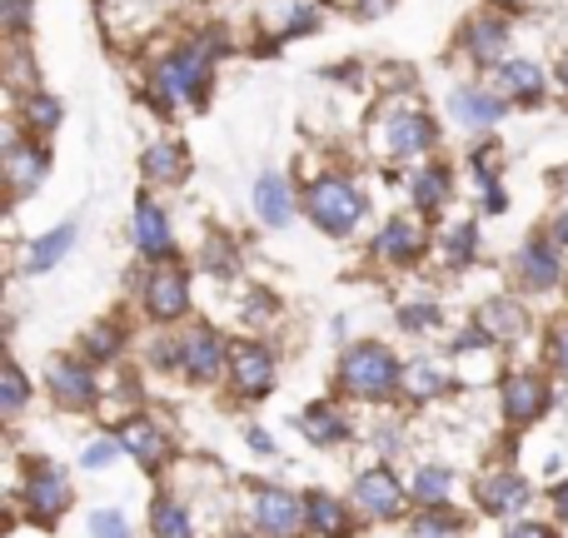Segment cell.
I'll list each match as a JSON object with an SVG mask.
<instances>
[{
	"instance_id": "1",
	"label": "cell",
	"mask_w": 568,
	"mask_h": 538,
	"mask_svg": "<svg viewBox=\"0 0 568 538\" xmlns=\"http://www.w3.org/2000/svg\"><path fill=\"white\" fill-rule=\"evenodd\" d=\"M215 60L220 55L205 45V35L190 40V45H175L170 55H160L155 75H150V100H155L160 115H170L175 105H190V100H205Z\"/></svg>"
},
{
	"instance_id": "2",
	"label": "cell",
	"mask_w": 568,
	"mask_h": 538,
	"mask_svg": "<svg viewBox=\"0 0 568 538\" xmlns=\"http://www.w3.org/2000/svg\"><path fill=\"white\" fill-rule=\"evenodd\" d=\"M404 379V364L394 359L389 344L379 339H359L354 349H344L339 359V389L349 399H394Z\"/></svg>"
},
{
	"instance_id": "3",
	"label": "cell",
	"mask_w": 568,
	"mask_h": 538,
	"mask_svg": "<svg viewBox=\"0 0 568 538\" xmlns=\"http://www.w3.org/2000/svg\"><path fill=\"white\" fill-rule=\"evenodd\" d=\"M304 215L314 220V230L344 240L359 230L364 215H369V195H364L349 175H320L310 190H304Z\"/></svg>"
},
{
	"instance_id": "4",
	"label": "cell",
	"mask_w": 568,
	"mask_h": 538,
	"mask_svg": "<svg viewBox=\"0 0 568 538\" xmlns=\"http://www.w3.org/2000/svg\"><path fill=\"white\" fill-rule=\"evenodd\" d=\"M374 140L389 160H414V155H429L439 145V125H434L424 110H409V105H389L374 125Z\"/></svg>"
},
{
	"instance_id": "5",
	"label": "cell",
	"mask_w": 568,
	"mask_h": 538,
	"mask_svg": "<svg viewBox=\"0 0 568 538\" xmlns=\"http://www.w3.org/2000/svg\"><path fill=\"white\" fill-rule=\"evenodd\" d=\"M140 304L155 324H175L190 314V274L175 265V260H160L150 265L145 284H140Z\"/></svg>"
},
{
	"instance_id": "6",
	"label": "cell",
	"mask_w": 568,
	"mask_h": 538,
	"mask_svg": "<svg viewBox=\"0 0 568 538\" xmlns=\"http://www.w3.org/2000/svg\"><path fill=\"white\" fill-rule=\"evenodd\" d=\"M275 384H280V359L270 344L245 339L230 349V389H235L240 399H265Z\"/></svg>"
},
{
	"instance_id": "7",
	"label": "cell",
	"mask_w": 568,
	"mask_h": 538,
	"mask_svg": "<svg viewBox=\"0 0 568 538\" xmlns=\"http://www.w3.org/2000/svg\"><path fill=\"white\" fill-rule=\"evenodd\" d=\"M414 494L399 484V474L384 469V464H374V469H364L359 479H354V504H359L364 519H379V524H394L404 519V509H409Z\"/></svg>"
},
{
	"instance_id": "8",
	"label": "cell",
	"mask_w": 568,
	"mask_h": 538,
	"mask_svg": "<svg viewBox=\"0 0 568 538\" xmlns=\"http://www.w3.org/2000/svg\"><path fill=\"white\" fill-rule=\"evenodd\" d=\"M20 504H26V514L40 524V529H50V524H60V514L75 504V489H70V479L60 469L40 464V469H30L26 489H20Z\"/></svg>"
},
{
	"instance_id": "9",
	"label": "cell",
	"mask_w": 568,
	"mask_h": 538,
	"mask_svg": "<svg viewBox=\"0 0 568 538\" xmlns=\"http://www.w3.org/2000/svg\"><path fill=\"white\" fill-rule=\"evenodd\" d=\"M45 384L55 394L60 409H95L100 404V379H95V364L80 354V359H50Z\"/></svg>"
},
{
	"instance_id": "10",
	"label": "cell",
	"mask_w": 568,
	"mask_h": 538,
	"mask_svg": "<svg viewBox=\"0 0 568 538\" xmlns=\"http://www.w3.org/2000/svg\"><path fill=\"white\" fill-rule=\"evenodd\" d=\"M549 394L554 389L544 374L514 369V374H504V384H499V409L509 424H534V419H544V409H549Z\"/></svg>"
},
{
	"instance_id": "11",
	"label": "cell",
	"mask_w": 568,
	"mask_h": 538,
	"mask_svg": "<svg viewBox=\"0 0 568 538\" xmlns=\"http://www.w3.org/2000/svg\"><path fill=\"white\" fill-rule=\"evenodd\" d=\"M255 529L260 538H300L304 529V499H294L280 484H260L255 489Z\"/></svg>"
},
{
	"instance_id": "12",
	"label": "cell",
	"mask_w": 568,
	"mask_h": 538,
	"mask_svg": "<svg viewBox=\"0 0 568 538\" xmlns=\"http://www.w3.org/2000/svg\"><path fill=\"white\" fill-rule=\"evenodd\" d=\"M180 374H190V379H200V384L230 374L225 339H220L215 329H205V324H200V329H185L180 334Z\"/></svg>"
},
{
	"instance_id": "13",
	"label": "cell",
	"mask_w": 568,
	"mask_h": 538,
	"mask_svg": "<svg viewBox=\"0 0 568 538\" xmlns=\"http://www.w3.org/2000/svg\"><path fill=\"white\" fill-rule=\"evenodd\" d=\"M529 499L534 494L519 469H494L474 484V504H479L484 514H494V519H519V514L529 509Z\"/></svg>"
},
{
	"instance_id": "14",
	"label": "cell",
	"mask_w": 568,
	"mask_h": 538,
	"mask_svg": "<svg viewBox=\"0 0 568 538\" xmlns=\"http://www.w3.org/2000/svg\"><path fill=\"white\" fill-rule=\"evenodd\" d=\"M120 444H125V454L140 464L145 474H160L165 469V459H170V439H165V429H160L150 414H130L125 424H120Z\"/></svg>"
},
{
	"instance_id": "15",
	"label": "cell",
	"mask_w": 568,
	"mask_h": 538,
	"mask_svg": "<svg viewBox=\"0 0 568 538\" xmlns=\"http://www.w3.org/2000/svg\"><path fill=\"white\" fill-rule=\"evenodd\" d=\"M474 324H479L489 339L509 344V339H524L534 319H529V304H524L519 294H489V300L474 309Z\"/></svg>"
},
{
	"instance_id": "16",
	"label": "cell",
	"mask_w": 568,
	"mask_h": 538,
	"mask_svg": "<svg viewBox=\"0 0 568 538\" xmlns=\"http://www.w3.org/2000/svg\"><path fill=\"white\" fill-rule=\"evenodd\" d=\"M559 280H564V245H554V235L549 240L534 235L519 250V284L534 294H549V290H559Z\"/></svg>"
},
{
	"instance_id": "17",
	"label": "cell",
	"mask_w": 568,
	"mask_h": 538,
	"mask_svg": "<svg viewBox=\"0 0 568 538\" xmlns=\"http://www.w3.org/2000/svg\"><path fill=\"white\" fill-rule=\"evenodd\" d=\"M135 245L140 255L150 260V265H160V260H175V230H170V215L160 200H140L135 205Z\"/></svg>"
},
{
	"instance_id": "18",
	"label": "cell",
	"mask_w": 568,
	"mask_h": 538,
	"mask_svg": "<svg viewBox=\"0 0 568 538\" xmlns=\"http://www.w3.org/2000/svg\"><path fill=\"white\" fill-rule=\"evenodd\" d=\"M369 255L379 260V265H414V260L424 255V230H419V220L394 215L389 225H384L379 235H374Z\"/></svg>"
},
{
	"instance_id": "19",
	"label": "cell",
	"mask_w": 568,
	"mask_h": 538,
	"mask_svg": "<svg viewBox=\"0 0 568 538\" xmlns=\"http://www.w3.org/2000/svg\"><path fill=\"white\" fill-rule=\"evenodd\" d=\"M504 110H509V100H499L494 90H479V85H459L449 95V115L459 120L464 130H474V135H484V130L499 125Z\"/></svg>"
},
{
	"instance_id": "20",
	"label": "cell",
	"mask_w": 568,
	"mask_h": 538,
	"mask_svg": "<svg viewBox=\"0 0 568 538\" xmlns=\"http://www.w3.org/2000/svg\"><path fill=\"white\" fill-rule=\"evenodd\" d=\"M504 50H509V20H499V16H474L469 26H464V55L474 60V65H494L499 70L504 60Z\"/></svg>"
},
{
	"instance_id": "21",
	"label": "cell",
	"mask_w": 568,
	"mask_h": 538,
	"mask_svg": "<svg viewBox=\"0 0 568 538\" xmlns=\"http://www.w3.org/2000/svg\"><path fill=\"white\" fill-rule=\"evenodd\" d=\"M45 170H50V155L36 145V140H10L6 145V180H10V195L16 200H26L30 190H40Z\"/></svg>"
},
{
	"instance_id": "22",
	"label": "cell",
	"mask_w": 568,
	"mask_h": 538,
	"mask_svg": "<svg viewBox=\"0 0 568 538\" xmlns=\"http://www.w3.org/2000/svg\"><path fill=\"white\" fill-rule=\"evenodd\" d=\"M304 529H310L314 538H349L354 514H349V504H339L334 494L310 489L304 494Z\"/></svg>"
},
{
	"instance_id": "23",
	"label": "cell",
	"mask_w": 568,
	"mask_h": 538,
	"mask_svg": "<svg viewBox=\"0 0 568 538\" xmlns=\"http://www.w3.org/2000/svg\"><path fill=\"white\" fill-rule=\"evenodd\" d=\"M140 175L145 185H180L190 175V155L180 140H155V145L140 155Z\"/></svg>"
},
{
	"instance_id": "24",
	"label": "cell",
	"mask_w": 568,
	"mask_h": 538,
	"mask_svg": "<svg viewBox=\"0 0 568 538\" xmlns=\"http://www.w3.org/2000/svg\"><path fill=\"white\" fill-rule=\"evenodd\" d=\"M449 195H454V180H449V170H444L439 160L409 170V200H414L419 215H439V210L449 205Z\"/></svg>"
},
{
	"instance_id": "25",
	"label": "cell",
	"mask_w": 568,
	"mask_h": 538,
	"mask_svg": "<svg viewBox=\"0 0 568 538\" xmlns=\"http://www.w3.org/2000/svg\"><path fill=\"white\" fill-rule=\"evenodd\" d=\"M255 210H260V220H265L270 230H284L294 220V190H290V180L280 175V170H270V175H260V185H255Z\"/></svg>"
},
{
	"instance_id": "26",
	"label": "cell",
	"mask_w": 568,
	"mask_h": 538,
	"mask_svg": "<svg viewBox=\"0 0 568 538\" xmlns=\"http://www.w3.org/2000/svg\"><path fill=\"white\" fill-rule=\"evenodd\" d=\"M499 85L509 90V100H519V105H539L544 95H549V85H544V70L534 65L529 55H509L499 65Z\"/></svg>"
},
{
	"instance_id": "27",
	"label": "cell",
	"mask_w": 568,
	"mask_h": 538,
	"mask_svg": "<svg viewBox=\"0 0 568 538\" xmlns=\"http://www.w3.org/2000/svg\"><path fill=\"white\" fill-rule=\"evenodd\" d=\"M294 424H300V434H304L310 444H320V449H334V444H344V439L354 434L349 419H344L334 404H310V409H304Z\"/></svg>"
},
{
	"instance_id": "28",
	"label": "cell",
	"mask_w": 568,
	"mask_h": 538,
	"mask_svg": "<svg viewBox=\"0 0 568 538\" xmlns=\"http://www.w3.org/2000/svg\"><path fill=\"white\" fill-rule=\"evenodd\" d=\"M444 389H449V369H444V364H434V359H409L404 364L399 394L409 404H429V399H439Z\"/></svg>"
},
{
	"instance_id": "29",
	"label": "cell",
	"mask_w": 568,
	"mask_h": 538,
	"mask_svg": "<svg viewBox=\"0 0 568 538\" xmlns=\"http://www.w3.org/2000/svg\"><path fill=\"white\" fill-rule=\"evenodd\" d=\"M70 245H75V225H55L50 235H40L36 245H30V255H26V274H45V270H55L60 260L70 255Z\"/></svg>"
},
{
	"instance_id": "30",
	"label": "cell",
	"mask_w": 568,
	"mask_h": 538,
	"mask_svg": "<svg viewBox=\"0 0 568 538\" xmlns=\"http://www.w3.org/2000/svg\"><path fill=\"white\" fill-rule=\"evenodd\" d=\"M409 494H414V504H419V509L449 504V494H454V474H449V469H439V464H424V469L414 474Z\"/></svg>"
},
{
	"instance_id": "31",
	"label": "cell",
	"mask_w": 568,
	"mask_h": 538,
	"mask_svg": "<svg viewBox=\"0 0 568 538\" xmlns=\"http://www.w3.org/2000/svg\"><path fill=\"white\" fill-rule=\"evenodd\" d=\"M150 534L155 538H195V529H190V509L180 499H155L150 504Z\"/></svg>"
},
{
	"instance_id": "32",
	"label": "cell",
	"mask_w": 568,
	"mask_h": 538,
	"mask_svg": "<svg viewBox=\"0 0 568 538\" xmlns=\"http://www.w3.org/2000/svg\"><path fill=\"white\" fill-rule=\"evenodd\" d=\"M444 260H449L454 270L479 260V225H474V220H464V225H454L449 235H444Z\"/></svg>"
},
{
	"instance_id": "33",
	"label": "cell",
	"mask_w": 568,
	"mask_h": 538,
	"mask_svg": "<svg viewBox=\"0 0 568 538\" xmlns=\"http://www.w3.org/2000/svg\"><path fill=\"white\" fill-rule=\"evenodd\" d=\"M120 344H125V334H120L115 324H90L85 339H80V354H85L90 364H110L120 354Z\"/></svg>"
},
{
	"instance_id": "34",
	"label": "cell",
	"mask_w": 568,
	"mask_h": 538,
	"mask_svg": "<svg viewBox=\"0 0 568 538\" xmlns=\"http://www.w3.org/2000/svg\"><path fill=\"white\" fill-rule=\"evenodd\" d=\"M60 120H65L60 100L50 95V90H30L26 95V125L40 130V135H50V130H60Z\"/></svg>"
},
{
	"instance_id": "35",
	"label": "cell",
	"mask_w": 568,
	"mask_h": 538,
	"mask_svg": "<svg viewBox=\"0 0 568 538\" xmlns=\"http://www.w3.org/2000/svg\"><path fill=\"white\" fill-rule=\"evenodd\" d=\"M26 404H30V379H26V369H20V364H10V369L0 374V414H6V419H16Z\"/></svg>"
},
{
	"instance_id": "36",
	"label": "cell",
	"mask_w": 568,
	"mask_h": 538,
	"mask_svg": "<svg viewBox=\"0 0 568 538\" xmlns=\"http://www.w3.org/2000/svg\"><path fill=\"white\" fill-rule=\"evenodd\" d=\"M464 524L459 514H449V504H434V509H424L419 519H414V538H454Z\"/></svg>"
},
{
	"instance_id": "37",
	"label": "cell",
	"mask_w": 568,
	"mask_h": 538,
	"mask_svg": "<svg viewBox=\"0 0 568 538\" xmlns=\"http://www.w3.org/2000/svg\"><path fill=\"white\" fill-rule=\"evenodd\" d=\"M310 30H320V6H310V0H300V6L280 10V26H275V35H280V40L310 35Z\"/></svg>"
},
{
	"instance_id": "38",
	"label": "cell",
	"mask_w": 568,
	"mask_h": 538,
	"mask_svg": "<svg viewBox=\"0 0 568 538\" xmlns=\"http://www.w3.org/2000/svg\"><path fill=\"white\" fill-rule=\"evenodd\" d=\"M444 324V309L434 300H419V304H399V329L409 334H429Z\"/></svg>"
},
{
	"instance_id": "39",
	"label": "cell",
	"mask_w": 568,
	"mask_h": 538,
	"mask_svg": "<svg viewBox=\"0 0 568 538\" xmlns=\"http://www.w3.org/2000/svg\"><path fill=\"white\" fill-rule=\"evenodd\" d=\"M120 454H125L120 434H100V439L85 444V454H80V469H105V464H115Z\"/></svg>"
},
{
	"instance_id": "40",
	"label": "cell",
	"mask_w": 568,
	"mask_h": 538,
	"mask_svg": "<svg viewBox=\"0 0 568 538\" xmlns=\"http://www.w3.org/2000/svg\"><path fill=\"white\" fill-rule=\"evenodd\" d=\"M90 538H130V519L120 509H95L90 514Z\"/></svg>"
},
{
	"instance_id": "41",
	"label": "cell",
	"mask_w": 568,
	"mask_h": 538,
	"mask_svg": "<svg viewBox=\"0 0 568 538\" xmlns=\"http://www.w3.org/2000/svg\"><path fill=\"white\" fill-rule=\"evenodd\" d=\"M549 364L568 379V319H559L549 329Z\"/></svg>"
},
{
	"instance_id": "42",
	"label": "cell",
	"mask_w": 568,
	"mask_h": 538,
	"mask_svg": "<svg viewBox=\"0 0 568 538\" xmlns=\"http://www.w3.org/2000/svg\"><path fill=\"white\" fill-rule=\"evenodd\" d=\"M0 10H6V30H10V35H26L30 20H36V16H30V0H0Z\"/></svg>"
},
{
	"instance_id": "43",
	"label": "cell",
	"mask_w": 568,
	"mask_h": 538,
	"mask_svg": "<svg viewBox=\"0 0 568 538\" xmlns=\"http://www.w3.org/2000/svg\"><path fill=\"white\" fill-rule=\"evenodd\" d=\"M504 538H559L549 529V524H534V519H514L509 529H504Z\"/></svg>"
},
{
	"instance_id": "44",
	"label": "cell",
	"mask_w": 568,
	"mask_h": 538,
	"mask_svg": "<svg viewBox=\"0 0 568 538\" xmlns=\"http://www.w3.org/2000/svg\"><path fill=\"white\" fill-rule=\"evenodd\" d=\"M374 444H379V454H384V459H394V454H404V434H399V429H379V434H374Z\"/></svg>"
},
{
	"instance_id": "45",
	"label": "cell",
	"mask_w": 568,
	"mask_h": 538,
	"mask_svg": "<svg viewBox=\"0 0 568 538\" xmlns=\"http://www.w3.org/2000/svg\"><path fill=\"white\" fill-rule=\"evenodd\" d=\"M484 210H489V215H504V210H509V195L499 190V180H489V185H484Z\"/></svg>"
},
{
	"instance_id": "46",
	"label": "cell",
	"mask_w": 568,
	"mask_h": 538,
	"mask_svg": "<svg viewBox=\"0 0 568 538\" xmlns=\"http://www.w3.org/2000/svg\"><path fill=\"white\" fill-rule=\"evenodd\" d=\"M549 504H554V514H559V519L568 524V479H559V484L549 489Z\"/></svg>"
},
{
	"instance_id": "47",
	"label": "cell",
	"mask_w": 568,
	"mask_h": 538,
	"mask_svg": "<svg viewBox=\"0 0 568 538\" xmlns=\"http://www.w3.org/2000/svg\"><path fill=\"white\" fill-rule=\"evenodd\" d=\"M245 439H250V449L255 454H275V439H270L265 429H245Z\"/></svg>"
},
{
	"instance_id": "48",
	"label": "cell",
	"mask_w": 568,
	"mask_h": 538,
	"mask_svg": "<svg viewBox=\"0 0 568 538\" xmlns=\"http://www.w3.org/2000/svg\"><path fill=\"white\" fill-rule=\"evenodd\" d=\"M549 235H554V245H564V250H568V210H559V215H554Z\"/></svg>"
},
{
	"instance_id": "49",
	"label": "cell",
	"mask_w": 568,
	"mask_h": 538,
	"mask_svg": "<svg viewBox=\"0 0 568 538\" xmlns=\"http://www.w3.org/2000/svg\"><path fill=\"white\" fill-rule=\"evenodd\" d=\"M389 10V0H359V16H384Z\"/></svg>"
},
{
	"instance_id": "50",
	"label": "cell",
	"mask_w": 568,
	"mask_h": 538,
	"mask_svg": "<svg viewBox=\"0 0 568 538\" xmlns=\"http://www.w3.org/2000/svg\"><path fill=\"white\" fill-rule=\"evenodd\" d=\"M559 85H564V90H568V55H564V60H559Z\"/></svg>"
},
{
	"instance_id": "51",
	"label": "cell",
	"mask_w": 568,
	"mask_h": 538,
	"mask_svg": "<svg viewBox=\"0 0 568 538\" xmlns=\"http://www.w3.org/2000/svg\"><path fill=\"white\" fill-rule=\"evenodd\" d=\"M494 6H504V10H519V6H524V0H494Z\"/></svg>"
},
{
	"instance_id": "52",
	"label": "cell",
	"mask_w": 568,
	"mask_h": 538,
	"mask_svg": "<svg viewBox=\"0 0 568 538\" xmlns=\"http://www.w3.org/2000/svg\"><path fill=\"white\" fill-rule=\"evenodd\" d=\"M230 538H245V534H230Z\"/></svg>"
}]
</instances>
